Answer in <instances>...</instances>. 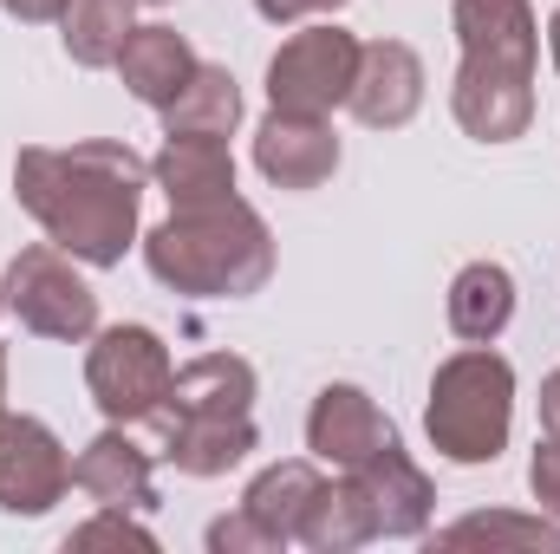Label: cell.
I'll return each mask as SVG.
<instances>
[{
    "label": "cell",
    "mask_w": 560,
    "mask_h": 554,
    "mask_svg": "<svg viewBox=\"0 0 560 554\" xmlns=\"http://www.w3.org/2000/svg\"><path fill=\"white\" fill-rule=\"evenodd\" d=\"M150 189V157L125 138H79L66 150L26 143L13 157V203L39 222L52 249L85 268H118L138 249V216Z\"/></svg>",
    "instance_id": "cell-1"
},
{
    "label": "cell",
    "mask_w": 560,
    "mask_h": 554,
    "mask_svg": "<svg viewBox=\"0 0 560 554\" xmlns=\"http://www.w3.org/2000/svg\"><path fill=\"white\" fill-rule=\"evenodd\" d=\"M463 66L450 85V118L476 143H515L535 131L541 20L535 0H456L450 7Z\"/></svg>",
    "instance_id": "cell-2"
},
{
    "label": "cell",
    "mask_w": 560,
    "mask_h": 554,
    "mask_svg": "<svg viewBox=\"0 0 560 554\" xmlns=\"http://www.w3.org/2000/svg\"><path fill=\"white\" fill-rule=\"evenodd\" d=\"M156 287L183 300H248L275 280V229L248 196L170 209L138 242Z\"/></svg>",
    "instance_id": "cell-3"
},
{
    "label": "cell",
    "mask_w": 560,
    "mask_h": 554,
    "mask_svg": "<svg viewBox=\"0 0 560 554\" xmlns=\"http://www.w3.org/2000/svg\"><path fill=\"white\" fill-rule=\"evenodd\" d=\"M515 430V366L495 346H463L436 366L423 399V437L443 463H495Z\"/></svg>",
    "instance_id": "cell-4"
},
{
    "label": "cell",
    "mask_w": 560,
    "mask_h": 554,
    "mask_svg": "<svg viewBox=\"0 0 560 554\" xmlns=\"http://www.w3.org/2000/svg\"><path fill=\"white\" fill-rule=\"evenodd\" d=\"M85 262H72L66 249L52 242H26L7 275H0V300L7 313L33 333V339H59V346H79L98 333V293L92 280L79 275Z\"/></svg>",
    "instance_id": "cell-5"
},
{
    "label": "cell",
    "mask_w": 560,
    "mask_h": 554,
    "mask_svg": "<svg viewBox=\"0 0 560 554\" xmlns=\"http://www.w3.org/2000/svg\"><path fill=\"white\" fill-rule=\"evenodd\" d=\"M176 359L156 326H98L85 346V392L105 424H150L170 399Z\"/></svg>",
    "instance_id": "cell-6"
},
{
    "label": "cell",
    "mask_w": 560,
    "mask_h": 554,
    "mask_svg": "<svg viewBox=\"0 0 560 554\" xmlns=\"http://www.w3.org/2000/svg\"><path fill=\"white\" fill-rule=\"evenodd\" d=\"M359 46L365 39H352L339 20H306L268 59V105L275 112H306V118H332L352 99Z\"/></svg>",
    "instance_id": "cell-7"
},
{
    "label": "cell",
    "mask_w": 560,
    "mask_h": 554,
    "mask_svg": "<svg viewBox=\"0 0 560 554\" xmlns=\"http://www.w3.org/2000/svg\"><path fill=\"white\" fill-rule=\"evenodd\" d=\"M72 489V457L59 443V430L33 412L0 417V516H46L52 503H66Z\"/></svg>",
    "instance_id": "cell-8"
},
{
    "label": "cell",
    "mask_w": 560,
    "mask_h": 554,
    "mask_svg": "<svg viewBox=\"0 0 560 554\" xmlns=\"http://www.w3.org/2000/svg\"><path fill=\"white\" fill-rule=\"evenodd\" d=\"M385 443H398V424L372 405L365 385H319L313 392V412H306V450L326 463V470H359L372 463Z\"/></svg>",
    "instance_id": "cell-9"
},
{
    "label": "cell",
    "mask_w": 560,
    "mask_h": 554,
    "mask_svg": "<svg viewBox=\"0 0 560 554\" xmlns=\"http://www.w3.org/2000/svg\"><path fill=\"white\" fill-rule=\"evenodd\" d=\"M423 59L418 46L405 39H365L359 46V79H352V99L346 112L365 125V131H405L423 112Z\"/></svg>",
    "instance_id": "cell-10"
},
{
    "label": "cell",
    "mask_w": 560,
    "mask_h": 554,
    "mask_svg": "<svg viewBox=\"0 0 560 554\" xmlns=\"http://www.w3.org/2000/svg\"><path fill=\"white\" fill-rule=\"evenodd\" d=\"M339 157H346V150H339V131H332L326 118H306V112H275V105H268V118L255 125V170H261L275 189L306 196V189L332 183Z\"/></svg>",
    "instance_id": "cell-11"
},
{
    "label": "cell",
    "mask_w": 560,
    "mask_h": 554,
    "mask_svg": "<svg viewBox=\"0 0 560 554\" xmlns=\"http://www.w3.org/2000/svg\"><path fill=\"white\" fill-rule=\"evenodd\" d=\"M346 476L359 483V496H365V509H372L378 542H423V535H430L436 489H430V476L411 463V450H405V443H385L372 463H359V470H346Z\"/></svg>",
    "instance_id": "cell-12"
},
{
    "label": "cell",
    "mask_w": 560,
    "mask_h": 554,
    "mask_svg": "<svg viewBox=\"0 0 560 554\" xmlns=\"http://www.w3.org/2000/svg\"><path fill=\"white\" fill-rule=\"evenodd\" d=\"M156 437H163V463L176 476H229L235 463H248L261 450V430L255 412H183V417H156Z\"/></svg>",
    "instance_id": "cell-13"
},
{
    "label": "cell",
    "mask_w": 560,
    "mask_h": 554,
    "mask_svg": "<svg viewBox=\"0 0 560 554\" xmlns=\"http://www.w3.org/2000/svg\"><path fill=\"white\" fill-rule=\"evenodd\" d=\"M72 489H79L92 509H131V516H150V509H156L150 450L131 437V424H105V430L72 457Z\"/></svg>",
    "instance_id": "cell-14"
},
{
    "label": "cell",
    "mask_w": 560,
    "mask_h": 554,
    "mask_svg": "<svg viewBox=\"0 0 560 554\" xmlns=\"http://www.w3.org/2000/svg\"><path fill=\"white\" fill-rule=\"evenodd\" d=\"M196 46L176 33V26H163V20H138L131 33H125V46H118V79H125V92L150 105V112H163L189 79H196Z\"/></svg>",
    "instance_id": "cell-15"
},
{
    "label": "cell",
    "mask_w": 560,
    "mask_h": 554,
    "mask_svg": "<svg viewBox=\"0 0 560 554\" xmlns=\"http://www.w3.org/2000/svg\"><path fill=\"white\" fill-rule=\"evenodd\" d=\"M150 183L170 196V209L222 203V196H235V150H229V138H189V131H170L163 150L150 157Z\"/></svg>",
    "instance_id": "cell-16"
},
{
    "label": "cell",
    "mask_w": 560,
    "mask_h": 554,
    "mask_svg": "<svg viewBox=\"0 0 560 554\" xmlns=\"http://www.w3.org/2000/svg\"><path fill=\"white\" fill-rule=\"evenodd\" d=\"M319 489H326L319 457H287V463H268V470L242 489V509H248V522L275 542V554H287L300 542V522H306V509H313Z\"/></svg>",
    "instance_id": "cell-17"
},
{
    "label": "cell",
    "mask_w": 560,
    "mask_h": 554,
    "mask_svg": "<svg viewBox=\"0 0 560 554\" xmlns=\"http://www.w3.org/2000/svg\"><path fill=\"white\" fill-rule=\"evenodd\" d=\"M443 313H450V333H456L463 346H495V339L509 333V320H515V275H509L502 262H469V268H456Z\"/></svg>",
    "instance_id": "cell-18"
},
{
    "label": "cell",
    "mask_w": 560,
    "mask_h": 554,
    "mask_svg": "<svg viewBox=\"0 0 560 554\" xmlns=\"http://www.w3.org/2000/svg\"><path fill=\"white\" fill-rule=\"evenodd\" d=\"M255 392H261V379H255V366H248L242 353H202V359L176 366L170 399H163V412H156V417H183V412H255ZM156 417H150V424H156Z\"/></svg>",
    "instance_id": "cell-19"
},
{
    "label": "cell",
    "mask_w": 560,
    "mask_h": 554,
    "mask_svg": "<svg viewBox=\"0 0 560 554\" xmlns=\"http://www.w3.org/2000/svg\"><path fill=\"white\" fill-rule=\"evenodd\" d=\"M156 118H163V138H170V131H189V138H235V125H242V85H235L229 66L202 59L196 79H189Z\"/></svg>",
    "instance_id": "cell-20"
},
{
    "label": "cell",
    "mask_w": 560,
    "mask_h": 554,
    "mask_svg": "<svg viewBox=\"0 0 560 554\" xmlns=\"http://www.w3.org/2000/svg\"><path fill=\"white\" fill-rule=\"evenodd\" d=\"M138 7L143 0H72L66 20H59V46H66V59L85 66V72H112L125 33L138 26Z\"/></svg>",
    "instance_id": "cell-21"
},
{
    "label": "cell",
    "mask_w": 560,
    "mask_h": 554,
    "mask_svg": "<svg viewBox=\"0 0 560 554\" xmlns=\"http://www.w3.org/2000/svg\"><path fill=\"white\" fill-rule=\"evenodd\" d=\"M365 542H378L372 509H365L359 483L339 470V476H326V489L313 496V509H306V522H300V549H313V554H352V549H365Z\"/></svg>",
    "instance_id": "cell-22"
},
{
    "label": "cell",
    "mask_w": 560,
    "mask_h": 554,
    "mask_svg": "<svg viewBox=\"0 0 560 554\" xmlns=\"http://www.w3.org/2000/svg\"><path fill=\"white\" fill-rule=\"evenodd\" d=\"M430 549H522V554H560V522L555 516H515V509H476L450 529L430 535Z\"/></svg>",
    "instance_id": "cell-23"
},
{
    "label": "cell",
    "mask_w": 560,
    "mask_h": 554,
    "mask_svg": "<svg viewBox=\"0 0 560 554\" xmlns=\"http://www.w3.org/2000/svg\"><path fill=\"white\" fill-rule=\"evenodd\" d=\"M66 549H156V535L143 529L131 509H98L92 522H79L72 535H66Z\"/></svg>",
    "instance_id": "cell-24"
},
{
    "label": "cell",
    "mask_w": 560,
    "mask_h": 554,
    "mask_svg": "<svg viewBox=\"0 0 560 554\" xmlns=\"http://www.w3.org/2000/svg\"><path fill=\"white\" fill-rule=\"evenodd\" d=\"M202 542H209V554H275V542L248 522V509H242V503H235V516H215Z\"/></svg>",
    "instance_id": "cell-25"
},
{
    "label": "cell",
    "mask_w": 560,
    "mask_h": 554,
    "mask_svg": "<svg viewBox=\"0 0 560 554\" xmlns=\"http://www.w3.org/2000/svg\"><path fill=\"white\" fill-rule=\"evenodd\" d=\"M528 489H535L541 516H555L560 522V437L555 430H548V437L535 443V457H528Z\"/></svg>",
    "instance_id": "cell-26"
},
{
    "label": "cell",
    "mask_w": 560,
    "mask_h": 554,
    "mask_svg": "<svg viewBox=\"0 0 560 554\" xmlns=\"http://www.w3.org/2000/svg\"><path fill=\"white\" fill-rule=\"evenodd\" d=\"M339 7H352V0H255V13H261L268 26H306V20H332Z\"/></svg>",
    "instance_id": "cell-27"
},
{
    "label": "cell",
    "mask_w": 560,
    "mask_h": 554,
    "mask_svg": "<svg viewBox=\"0 0 560 554\" xmlns=\"http://www.w3.org/2000/svg\"><path fill=\"white\" fill-rule=\"evenodd\" d=\"M0 7H7V13H13L20 26H59L72 0H0Z\"/></svg>",
    "instance_id": "cell-28"
},
{
    "label": "cell",
    "mask_w": 560,
    "mask_h": 554,
    "mask_svg": "<svg viewBox=\"0 0 560 554\" xmlns=\"http://www.w3.org/2000/svg\"><path fill=\"white\" fill-rule=\"evenodd\" d=\"M541 430H555L560 437V366L541 379Z\"/></svg>",
    "instance_id": "cell-29"
},
{
    "label": "cell",
    "mask_w": 560,
    "mask_h": 554,
    "mask_svg": "<svg viewBox=\"0 0 560 554\" xmlns=\"http://www.w3.org/2000/svg\"><path fill=\"white\" fill-rule=\"evenodd\" d=\"M548 59H555V72H560V7H555V20H548Z\"/></svg>",
    "instance_id": "cell-30"
},
{
    "label": "cell",
    "mask_w": 560,
    "mask_h": 554,
    "mask_svg": "<svg viewBox=\"0 0 560 554\" xmlns=\"http://www.w3.org/2000/svg\"><path fill=\"white\" fill-rule=\"evenodd\" d=\"M0 313H7V300H0ZM0 417H7V346H0Z\"/></svg>",
    "instance_id": "cell-31"
},
{
    "label": "cell",
    "mask_w": 560,
    "mask_h": 554,
    "mask_svg": "<svg viewBox=\"0 0 560 554\" xmlns=\"http://www.w3.org/2000/svg\"><path fill=\"white\" fill-rule=\"evenodd\" d=\"M143 7H170V0H143Z\"/></svg>",
    "instance_id": "cell-32"
}]
</instances>
